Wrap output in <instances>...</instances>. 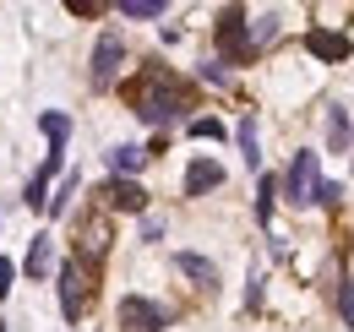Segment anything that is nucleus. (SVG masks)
<instances>
[{"mask_svg": "<svg viewBox=\"0 0 354 332\" xmlns=\"http://www.w3.org/2000/svg\"><path fill=\"white\" fill-rule=\"evenodd\" d=\"M338 316H344V327H354V278L344 284V294H338Z\"/></svg>", "mask_w": 354, "mask_h": 332, "instance_id": "22", "label": "nucleus"}, {"mask_svg": "<svg viewBox=\"0 0 354 332\" xmlns=\"http://www.w3.org/2000/svg\"><path fill=\"white\" fill-rule=\"evenodd\" d=\"M218 185H223V164H213V158H196L185 169V196H207Z\"/></svg>", "mask_w": 354, "mask_h": 332, "instance_id": "9", "label": "nucleus"}, {"mask_svg": "<svg viewBox=\"0 0 354 332\" xmlns=\"http://www.w3.org/2000/svg\"><path fill=\"white\" fill-rule=\"evenodd\" d=\"M11 278H17V267H11V261H6V256H0V299H6V294H11Z\"/></svg>", "mask_w": 354, "mask_h": 332, "instance_id": "24", "label": "nucleus"}, {"mask_svg": "<svg viewBox=\"0 0 354 332\" xmlns=\"http://www.w3.org/2000/svg\"><path fill=\"white\" fill-rule=\"evenodd\" d=\"M104 250H109V223L104 218H82V229H77V261H88V267H98L104 261Z\"/></svg>", "mask_w": 354, "mask_h": 332, "instance_id": "7", "label": "nucleus"}, {"mask_svg": "<svg viewBox=\"0 0 354 332\" xmlns=\"http://www.w3.org/2000/svg\"><path fill=\"white\" fill-rule=\"evenodd\" d=\"M71 196H77V174H66V180H60V191L49 196V208H44V212H55V218H60V212H66V202H71Z\"/></svg>", "mask_w": 354, "mask_h": 332, "instance_id": "19", "label": "nucleus"}, {"mask_svg": "<svg viewBox=\"0 0 354 332\" xmlns=\"http://www.w3.org/2000/svg\"><path fill=\"white\" fill-rule=\"evenodd\" d=\"M126 93H131V109L147 125H169V120H180V115L191 109V87L180 82L169 66H158V60H153V66L126 87Z\"/></svg>", "mask_w": 354, "mask_h": 332, "instance_id": "1", "label": "nucleus"}, {"mask_svg": "<svg viewBox=\"0 0 354 332\" xmlns=\"http://www.w3.org/2000/svg\"><path fill=\"white\" fill-rule=\"evenodd\" d=\"M349 142H354L349 109H344V104H333V109H327V147H333V153H349Z\"/></svg>", "mask_w": 354, "mask_h": 332, "instance_id": "14", "label": "nucleus"}, {"mask_svg": "<svg viewBox=\"0 0 354 332\" xmlns=\"http://www.w3.org/2000/svg\"><path fill=\"white\" fill-rule=\"evenodd\" d=\"M71 11H77V17H98L104 6H98V0H71Z\"/></svg>", "mask_w": 354, "mask_h": 332, "instance_id": "26", "label": "nucleus"}, {"mask_svg": "<svg viewBox=\"0 0 354 332\" xmlns=\"http://www.w3.org/2000/svg\"><path fill=\"white\" fill-rule=\"evenodd\" d=\"M115 316H120V332H158L164 322H169V311L153 305V299H142V294H126Z\"/></svg>", "mask_w": 354, "mask_h": 332, "instance_id": "5", "label": "nucleus"}, {"mask_svg": "<svg viewBox=\"0 0 354 332\" xmlns=\"http://www.w3.org/2000/svg\"><path fill=\"white\" fill-rule=\"evenodd\" d=\"M104 202L120 208V212H147V191H142L136 180H109V185H104Z\"/></svg>", "mask_w": 354, "mask_h": 332, "instance_id": "10", "label": "nucleus"}, {"mask_svg": "<svg viewBox=\"0 0 354 332\" xmlns=\"http://www.w3.org/2000/svg\"><path fill=\"white\" fill-rule=\"evenodd\" d=\"M191 136H202V142H218V136H223V125L213 120V115H202V120H191Z\"/></svg>", "mask_w": 354, "mask_h": 332, "instance_id": "20", "label": "nucleus"}, {"mask_svg": "<svg viewBox=\"0 0 354 332\" xmlns=\"http://www.w3.org/2000/svg\"><path fill=\"white\" fill-rule=\"evenodd\" d=\"M240 153H245V164H251V169L262 164V147H257V120H240Z\"/></svg>", "mask_w": 354, "mask_h": 332, "instance_id": "18", "label": "nucleus"}, {"mask_svg": "<svg viewBox=\"0 0 354 332\" xmlns=\"http://www.w3.org/2000/svg\"><path fill=\"white\" fill-rule=\"evenodd\" d=\"M272 196H278V180H262V196H257V218H272Z\"/></svg>", "mask_w": 354, "mask_h": 332, "instance_id": "21", "label": "nucleus"}, {"mask_svg": "<svg viewBox=\"0 0 354 332\" xmlns=\"http://www.w3.org/2000/svg\"><path fill=\"white\" fill-rule=\"evenodd\" d=\"M120 60H126V44H120V33H104V39L93 44V82L109 87L115 77H120Z\"/></svg>", "mask_w": 354, "mask_h": 332, "instance_id": "6", "label": "nucleus"}, {"mask_svg": "<svg viewBox=\"0 0 354 332\" xmlns=\"http://www.w3.org/2000/svg\"><path fill=\"white\" fill-rule=\"evenodd\" d=\"M306 49L316 55V60H327V66L349 60V39H344V33H327V28H310V33H306Z\"/></svg>", "mask_w": 354, "mask_h": 332, "instance_id": "8", "label": "nucleus"}, {"mask_svg": "<svg viewBox=\"0 0 354 332\" xmlns=\"http://www.w3.org/2000/svg\"><path fill=\"white\" fill-rule=\"evenodd\" d=\"M338 196H344V191H338L333 180H322V191H316V202H322V208H338Z\"/></svg>", "mask_w": 354, "mask_h": 332, "instance_id": "23", "label": "nucleus"}, {"mask_svg": "<svg viewBox=\"0 0 354 332\" xmlns=\"http://www.w3.org/2000/svg\"><path fill=\"white\" fill-rule=\"evenodd\" d=\"M55 174H60V153H49L44 169H39L33 180H28V196H22L28 208H49V180H55Z\"/></svg>", "mask_w": 354, "mask_h": 332, "instance_id": "12", "label": "nucleus"}, {"mask_svg": "<svg viewBox=\"0 0 354 332\" xmlns=\"http://www.w3.org/2000/svg\"><path fill=\"white\" fill-rule=\"evenodd\" d=\"M175 267L185 273V278H191V284H202V289H213V284H218V267H213L207 256H196V250H180Z\"/></svg>", "mask_w": 354, "mask_h": 332, "instance_id": "11", "label": "nucleus"}, {"mask_svg": "<svg viewBox=\"0 0 354 332\" xmlns=\"http://www.w3.org/2000/svg\"><path fill=\"white\" fill-rule=\"evenodd\" d=\"M120 17H131V22H153V17H164V0H120Z\"/></svg>", "mask_w": 354, "mask_h": 332, "instance_id": "17", "label": "nucleus"}, {"mask_svg": "<svg viewBox=\"0 0 354 332\" xmlns=\"http://www.w3.org/2000/svg\"><path fill=\"white\" fill-rule=\"evenodd\" d=\"M218 49H223V60H234V66H245L251 60V33H245V11L240 6H223L218 11Z\"/></svg>", "mask_w": 354, "mask_h": 332, "instance_id": "3", "label": "nucleus"}, {"mask_svg": "<svg viewBox=\"0 0 354 332\" xmlns=\"http://www.w3.org/2000/svg\"><path fill=\"white\" fill-rule=\"evenodd\" d=\"M0 332H6V322H0Z\"/></svg>", "mask_w": 354, "mask_h": 332, "instance_id": "27", "label": "nucleus"}, {"mask_svg": "<svg viewBox=\"0 0 354 332\" xmlns=\"http://www.w3.org/2000/svg\"><path fill=\"white\" fill-rule=\"evenodd\" d=\"M93 273H98V267L77 261V256L60 261V311H66V322H77V316L93 305Z\"/></svg>", "mask_w": 354, "mask_h": 332, "instance_id": "2", "label": "nucleus"}, {"mask_svg": "<svg viewBox=\"0 0 354 332\" xmlns=\"http://www.w3.org/2000/svg\"><path fill=\"white\" fill-rule=\"evenodd\" d=\"M316 191H322L316 153H295V164H289V174H283V196H289L295 208H310V202H316Z\"/></svg>", "mask_w": 354, "mask_h": 332, "instance_id": "4", "label": "nucleus"}, {"mask_svg": "<svg viewBox=\"0 0 354 332\" xmlns=\"http://www.w3.org/2000/svg\"><path fill=\"white\" fill-rule=\"evenodd\" d=\"M142 164H147V147H136V142H120V147L109 153V169H115V180H126V174H136Z\"/></svg>", "mask_w": 354, "mask_h": 332, "instance_id": "15", "label": "nucleus"}, {"mask_svg": "<svg viewBox=\"0 0 354 332\" xmlns=\"http://www.w3.org/2000/svg\"><path fill=\"white\" fill-rule=\"evenodd\" d=\"M202 77H207V82H218V87L229 82V71H223V60H213V66H202Z\"/></svg>", "mask_w": 354, "mask_h": 332, "instance_id": "25", "label": "nucleus"}, {"mask_svg": "<svg viewBox=\"0 0 354 332\" xmlns=\"http://www.w3.org/2000/svg\"><path fill=\"white\" fill-rule=\"evenodd\" d=\"M39 125H44V136H49V153H66V136H71V115H60V109H44V115H39Z\"/></svg>", "mask_w": 354, "mask_h": 332, "instance_id": "16", "label": "nucleus"}, {"mask_svg": "<svg viewBox=\"0 0 354 332\" xmlns=\"http://www.w3.org/2000/svg\"><path fill=\"white\" fill-rule=\"evenodd\" d=\"M49 267H55V240H49V234H33L22 273H28V278H49Z\"/></svg>", "mask_w": 354, "mask_h": 332, "instance_id": "13", "label": "nucleus"}]
</instances>
